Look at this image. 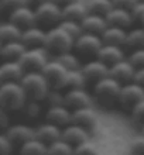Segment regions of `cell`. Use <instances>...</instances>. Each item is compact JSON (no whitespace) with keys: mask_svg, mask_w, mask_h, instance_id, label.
Returning <instances> with one entry per match:
<instances>
[{"mask_svg":"<svg viewBox=\"0 0 144 155\" xmlns=\"http://www.w3.org/2000/svg\"><path fill=\"white\" fill-rule=\"evenodd\" d=\"M18 82L23 86L28 100L44 102L51 90V86L41 71H25Z\"/></svg>","mask_w":144,"mask_h":155,"instance_id":"1","label":"cell"},{"mask_svg":"<svg viewBox=\"0 0 144 155\" xmlns=\"http://www.w3.org/2000/svg\"><path fill=\"white\" fill-rule=\"evenodd\" d=\"M28 97L23 86L17 81H6L0 83V106L8 111L23 110Z\"/></svg>","mask_w":144,"mask_h":155,"instance_id":"2","label":"cell"},{"mask_svg":"<svg viewBox=\"0 0 144 155\" xmlns=\"http://www.w3.org/2000/svg\"><path fill=\"white\" fill-rule=\"evenodd\" d=\"M120 87H122V83L109 75L93 82V87H92L93 102H98L103 107L115 106L119 99Z\"/></svg>","mask_w":144,"mask_h":155,"instance_id":"3","label":"cell"},{"mask_svg":"<svg viewBox=\"0 0 144 155\" xmlns=\"http://www.w3.org/2000/svg\"><path fill=\"white\" fill-rule=\"evenodd\" d=\"M74 42L75 38L66 33L61 25L57 24L47 28L44 47L48 49V52H54L55 55H58L65 51H71L74 49Z\"/></svg>","mask_w":144,"mask_h":155,"instance_id":"4","label":"cell"},{"mask_svg":"<svg viewBox=\"0 0 144 155\" xmlns=\"http://www.w3.org/2000/svg\"><path fill=\"white\" fill-rule=\"evenodd\" d=\"M34 12H35L37 24L44 27V28L57 25L62 20L61 6L58 3H55L54 0H48V2H44V3L35 6Z\"/></svg>","mask_w":144,"mask_h":155,"instance_id":"5","label":"cell"},{"mask_svg":"<svg viewBox=\"0 0 144 155\" xmlns=\"http://www.w3.org/2000/svg\"><path fill=\"white\" fill-rule=\"evenodd\" d=\"M102 45H103V41L99 34L83 31L79 37L75 38L74 51L78 54L79 57L95 58L98 55L99 49L102 48Z\"/></svg>","mask_w":144,"mask_h":155,"instance_id":"6","label":"cell"},{"mask_svg":"<svg viewBox=\"0 0 144 155\" xmlns=\"http://www.w3.org/2000/svg\"><path fill=\"white\" fill-rule=\"evenodd\" d=\"M49 59V52L45 47H31L25 48L18 62L24 71H41Z\"/></svg>","mask_w":144,"mask_h":155,"instance_id":"7","label":"cell"},{"mask_svg":"<svg viewBox=\"0 0 144 155\" xmlns=\"http://www.w3.org/2000/svg\"><path fill=\"white\" fill-rule=\"evenodd\" d=\"M144 100V87H141L134 81L123 83L119 92L117 104L124 110H132L139 102Z\"/></svg>","mask_w":144,"mask_h":155,"instance_id":"8","label":"cell"},{"mask_svg":"<svg viewBox=\"0 0 144 155\" xmlns=\"http://www.w3.org/2000/svg\"><path fill=\"white\" fill-rule=\"evenodd\" d=\"M41 72L45 76L47 81H48L51 89H55V90L64 89V82H65V76L68 69H65L55 58L54 59H48V62L41 69Z\"/></svg>","mask_w":144,"mask_h":155,"instance_id":"9","label":"cell"},{"mask_svg":"<svg viewBox=\"0 0 144 155\" xmlns=\"http://www.w3.org/2000/svg\"><path fill=\"white\" fill-rule=\"evenodd\" d=\"M8 140L12 141L14 147H20L24 143L30 140L35 138V128L24 123H16V124H10V126L4 130Z\"/></svg>","mask_w":144,"mask_h":155,"instance_id":"10","label":"cell"},{"mask_svg":"<svg viewBox=\"0 0 144 155\" xmlns=\"http://www.w3.org/2000/svg\"><path fill=\"white\" fill-rule=\"evenodd\" d=\"M64 104L69 107L71 110L79 109V107L92 106L93 97L85 87H75V89H66L64 92Z\"/></svg>","mask_w":144,"mask_h":155,"instance_id":"11","label":"cell"},{"mask_svg":"<svg viewBox=\"0 0 144 155\" xmlns=\"http://www.w3.org/2000/svg\"><path fill=\"white\" fill-rule=\"evenodd\" d=\"M71 123H74L76 126H81L82 128L92 133L98 126V111L93 109V106H85L75 109V110H72Z\"/></svg>","mask_w":144,"mask_h":155,"instance_id":"12","label":"cell"},{"mask_svg":"<svg viewBox=\"0 0 144 155\" xmlns=\"http://www.w3.org/2000/svg\"><path fill=\"white\" fill-rule=\"evenodd\" d=\"M8 20L14 23L16 25H18L21 30L27 28L30 25L37 24L34 7H31L30 4H23V6H18V7L10 10Z\"/></svg>","mask_w":144,"mask_h":155,"instance_id":"13","label":"cell"},{"mask_svg":"<svg viewBox=\"0 0 144 155\" xmlns=\"http://www.w3.org/2000/svg\"><path fill=\"white\" fill-rule=\"evenodd\" d=\"M81 71H82L83 76L86 78V81L93 83V82L109 75V65H106L105 62H102L95 57L88 59L86 62H83L81 66Z\"/></svg>","mask_w":144,"mask_h":155,"instance_id":"14","label":"cell"},{"mask_svg":"<svg viewBox=\"0 0 144 155\" xmlns=\"http://www.w3.org/2000/svg\"><path fill=\"white\" fill-rule=\"evenodd\" d=\"M45 120L59 127H65L72 120V110L69 107H66L64 103L49 104L45 110Z\"/></svg>","mask_w":144,"mask_h":155,"instance_id":"15","label":"cell"},{"mask_svg":"<svg viewBox=\"0 0 144 155\" xmlns=\"http://www.w3.org/2000/svg\"><path fill=\"white\" fill-rule=\"evenodd\" d=\"M134 74H136V68L132 65V62L129 61L127 58H123V59H120V61L115 62L113 65L109 66V76L120 82L122 85L132 82Z\"/></svg>","mask_w":144,"mask_h":155,"instance_id":"16","label":"cell"},{"mask_svg":"<svg viewBox=\"0 0 144 155\" xmlns=\"http://www.w3.org/2000/svg\"><path fill=\"white\" fill-rule=\"evenodd\" d=\"M61 138L64 141H66L68 144H71L72 147H76L79 144L89 141L91 140V133L88 130H85V128H82L81 126H76L74 123H69L68 126L62 127Z\"/></svg>","mask_w":144,"mask_h":155,"instance_id":"17","label":"cell"},{"mask_svg":"<svg viewBox=\"0 0 144 155\" xmlns=\"http://www.w3.org/2000/svg\"><path fill=\"white\" fill-rule=\"evenodd\" d=\"M105 18H106L109 25H117V27H122L126 30H129L134 24V18H133L130 10L123 7H116V6H113L106 13Z\"/></svg>","mask_w":144,"mask_h":155,"instance_id":"18","label":"cell"},{"mask_svg":"<svg viewBox=\"0 0 144 155\" xmlns=\"http://www.w3.org/2000/svg\"><path fill=\"white\" fill-rule=\"evenodd\" d=\"M45 34H47V28H44V27L38 24H34L27 27V28H23L20 40L27 48L44 47L45 45Z\"/></svg>","mask_w":144,"mask_h":155,"instance_id":"19","label":"cell"},{"mask_svg":"<svg viewBox=\"0 0 144 155\" xmlns=\"http://www.w3.org/2000/svg\"><path fill=\"white\" fill-rule=\"evenodd\" d=\"M35 128V138L42 141L44 144H51L54 141L61 138V131H62V127L57 126V124H52L49 121H44L41 124H38Z\"/></svg>","mask_w":144,"mask_h":155,"instance_id":"20","label":"cell"},{"mask_svg":"<svg viewBox=\"0 0 144 155\" xmlns=\"http://www.w3.org/2000/svg\"><path fill=\"white\" fill-rule=\"evenodd\" d=\"M24 68L21 66L18 59H8V61L0 62V75L3 81H20L24 75Z\"/></svg>","mask_w":144,"mask_h":155,"instance_id":"21","label":"cell"},{"mask_svg":"<svg viewBox=\"0 0 144 155\" xmlns=\"http://www.w3.org/2000/svg\"><path fill=\"white\" fill-rule=\"evenodd\" d=\"M126 34L127 30L117 27V25H109L102 31L100 38H102L103 44H109V45H119V47H124L126 42Z\"/></svg>","mask_w":144,"mask_h":155,"instance_id":"22","label":"cell"},{"mask_svg":"<svg viewBox=\"0 0 144 155\" xmlns=\"http://www.w3.org/2000/svg\"><path fill=\"white\" fill-rule=\"evenodd\" d=\"M83 31L93 34H102V31L107 27V21L105 18V16L102 14H96V13H88L86 16L81 20Z\"/></svg>","mask_w":144,"mask_h":155,"instance_id":"23","label":"cell"},{"mask_svg":"<svg viewBox=\"0 0 144 155\" xmlns=\"http://www.w3.org/2000/svg\"><path fill=\"white\" fill-rule=\"evenodd\" d=\"M98 59H100L102 62H105L106 65H113L115 62L120 61V59H123L126 58L124 55V51L122 47L119 45H109V44H103L102 48L99 49L98 55H96Z\"/></svg>","mask_w":144,"mask_h":155,"instance_id":"24","label":"cell"},{"mask_svg":"<svg viewBox=\"0 0 144 155\" xmlns=\"http://www.w3.org/2000/svg\"><path fill=\"white\" fill-rule=\"evenodd\" d=\"M61 10H62V18L76 20V21H81L89 13L86 4L82 0H75V2H71L68 4H64V6H61Z\"/></svg>","mask_w":144,"mask_h":155,"instance_id":"25","label":"cell"},{"mask_svg":"<svg viewBox=\"0 0 144 155\" xmlns=\"http://www.w3.org/2000/svg\"><path fill=\"white\" fill-rule=\"evenodd\" d=\"M25 47L21 40H13V41H6L2 44L0 48V58L2 61H8V59H18L25 51Z\"/></svg>","mask_w":144,"mask_h":155,"instance_id":"26","label":"cell"},{"mask_svg":"<svg viewBox=\"0 0 144 155\" xmlns=\"http://www.w3.org/2000/svg\"><path fill=\"white\" fill-rule=\"evenodd\" d=\"M124 47L129 49H136V48H144V27H130L126 34V42Z\"/></svg>","mask_w":144,"mask_h":155,"instance_id":"27","label":"cell"},{"mask_svg":"<svg viewBox=\"0 0 144 155\" xmlns=\"http://www.w3.org/2000/svg\"><path fill=\"white\" fill-rule=\"evenodd\" d=\"M55 59H57V61L68 71L81 69V66H82V61H81L79 55L75 52L74 49L58 54V55H55Z\"/></svg>","mask_w":144,"mask_h":155,"instance_id":"28","label":"cell"},{"mask_svg":"<svg viewBox=\"0 0 144 155\" xmlns=\"http://www.w3.org/2000/svg\"><path fill=\"white\" fill-rule=\"evenodd\" d=\"M23 30L12 23L10 20L2 21L0 23V41L6 42V41H13V40H20Z\"/></svg>","mask_w":144,"mask_h":155,"instance_id":"29","label":"cell"},{"mask_svg":"<svg viewBox=\"0 0 144 155\" xmlns=\"http://www.w3.org/2000/svg\"><path fill=\"white\" fill-rule=\"evenodd\" d=\"M18 155H47V144L33 138L18 147Z\"/></svg>","mask_w":144,"mask_h":155,"instance_id":"30","label":"cell"},{"mask_svg":"<svg viewBox=\"0 0 144 155\" xmlns=\"http://www.w3.org/2000/svg\"><path fill=\"white\" fill-rule=\"evenodd\" d=\"M88 83L86 78L83 76L81 69H72L66 72L64 89H75V87H85Z\"/></svg>","mask_w":144,"mask_h":155,"instance_id":"31","label":"cell"},{"mask_svg":"<svg viewBox=\"0 0 144 155\" xmlns=\"http://www.w3.org/2000/svg\"><path fill=\"white\" fill-rule=\"evenodd\" d=\"M47 155H74V147L59 138L47 145Z\"/></svg>","mask_w":144,"mask_h":155,"instance_id":"32","label":"cell"},{"mask_svg":"<svg viewBox=\"0 0 144 155\" xmlns=\"http://www.w3.org/2000/svg\"><path fill=\"white\" fill-rule=\"evenodd\" d=\"M85 4H86L89 13H96V14H102V16H106V13L113 7L112 0H86Z\"/></svg>","mask_w":144,"mask_h":155,"instance_id":"33","label":"cell"},{"mask_svg":"<svg viewBox=\"0 0 144 155\" xmlns=\"http://www.w3.org/2000/svg\"><path fill=\"white\" fill-rule=\"evenodd\" d=\"M58 25H61L62 28L65 30L66 33L72 35L74 38L79 37L81 34L83 33V28H82V24H81V21H76V20H68V18H62Z\"/></svg>","mask_w":144,"mask_h":155,"instance_id":"34","label":"cell"},{"mask_svg":"<svg viewBox=\"0 0 144 155\" xmlns=\"http://www.w3.org/2000/svg\"><path fill=\"white\" fill-rule=\"evenodd\" d=\"M74 155H100L98 147L91 143V140L86 143H82L74 147Z\"/></svg>","mask_w":144,"mask_h":155,"instance_id":"35","label":"cell"},{"mask_svg":"<svg viewBox=\"0 0 144 155\" xmlns=\"http://www.w3.org/2000/svg\"><path fill=\"white\" fill-rule=\"evenodd\" d=\"M127 59L132 62V65L139 69V68H144V48H136L132 49V52L129 54Z\"/></svg>","mask_w":144,"mask_h":155,"instance_id":"36","label":"cell"},{"mask_svg":"<svg viewBox=\"0 0 144 155\" xmlns=\"http://www.w3.org/2000/svg\"><path fill=\"white\" fill-rule=\"evenodd\" d=\"M41 102H35V100H27V103L23 107V111H25L27 117L30 118H37L38 114L41 113Z\"/></svg>","mask_w":144,"mask_h":155,"instance_id":"37","label":"cell"},{"mask_svg":"<svg viewBox=\"0 0 144 155\" xmlns=\"http://www.w3.org/2000/svg\"><path fill=\"white\" fill-rule=\"evenodd\" d=\"M130 116H132L134 123H137L140 127L143 126L144 124V100L139 102L136 106L133 107L132 110H130Z\"/></svg>","mask_w":144,"mask_h":155,"instance_id":"38","label":"cell"},{"mask_svg":"<svg viewBox=\"0 0 144 155\" xmlns=\"http://www.w3.org/2000/svg\"><path fill=\"white\" fill-rule=\"evenodd\" d=\"M13 148H14V145L8 140L6 133L0 131V155H10L13 152Z\"/></svg>","mask_w":144,"mask_h":155,"instance_id":"39","label":"cell"},{"mask_svg":"<svg viewBox=\"0 0 144 155\" xmlns=\"http://www.w3.org/2000/svg\"><path fill=\"white\" fill-rule=\"evenodd\" d=\"M130 152L132 154H139V155H144V134L137 135L132 140L130 143Z\"/></svg>","mask_w":144,"mask_h":155,"instance_id":"40","label":"cell"},{"mask_svg":"<svg viewBox=\"0 0 144 155\" xmlns=\"http://www.w3.org/2000/svg\"><path fill=\"white\" fill-rule=\"evenodd\" d=\"M130 13H132L133 18H134V23H140V20L144 16V2L139 0V2L130 8Z\"/></svg>","mask_w":144,"mask_h":155,"instance_id":"41","label":"cell"},{"mask_svg":"<svg viewBox=\"0 0 144 155\" xmlns=\"http://www.w3.org/2000/svg\"><path fill=\"white\" fill-rule=\"evenodd\" d=\"M10 126V114L8 110H6L4 107L0 106V131H4Z\"/></svg>","mask_w":144,"mask_h":155,"instance_id":"42","label":"cell"},{"mask_svg":"<svg viewBox=\"0 0 144 155\" xmlns=\"http://www.w3.org/2000/svg\"><path fill=\"white\" fill-rule=\"evenodd\" d=\"M23 4H27L25 0H2L3 8H7V10H13L18 6H23Z\"/></svg>","mask_w":144,"mask_h":155,"instance_id":"43","label":"cell"},{"mask_svg":"<svg viewBox=\"0 0 144 155\" xmlns=\"http://www.w3.org/2000/svg\"><path fill=\"white\" fill-rule=\"evenodd\" d=\"M112 2H113V6H116V7H123L130 10L139 0H112Z\"/></svg>","mask_w":144,"mask_h":155,"instance_id":"44","label":"cell"},{"mask_svg":"<svg viewBox=\"0 0 144 155\" xmlns=\"http://www.w3.org/2000/svg\"><path fill=\"white\" fill-rule=\"evenodd\" d=\"M133 81L136 82V83H139L141 87H144V68H139V69H136V74H134Z\"/></svg>","mask_w":144,"mask_h":155,"instance_id":"45","label":"cell"},{"mask_svg":"<svg viewBox=\"0 0 144 155\" xmlns=\"http://www.w3.org/2000/svg\"><path fill=\"white\" fill-rule=\"evenodd\" d=\"M44 2H48V0H25V3L30 4L31 7H35V6H38V4L44 3Z\"/></svg>","mask_w":144,"mask_h":155,"instance_id":"46","label":"cell"},{"mask_svg":"<svg viewBox=\"0 0 144 155\" xmlns=\"http://www.w3.org/2000/svg\"><path fill=\"white\" fill-rule=\"evenodd\" d=\"M55 3H58L59 6H64V4H68L71 3V2H75V0H54Z\"/></svg>","mask_w":144,"mask_h":155,"instance_id":"47","label":"cell"},{"mask_svg":"<svg viewBox=\"0 0 144 155\" xmlns=\"http://www.w3.org/2000/svg\"><path fill=\"white\" fill-rule=\"evenodd\" d=\"M140 24L144 27V16H143V18H141V20H140Z\"/></svg>","mask_w":144,"mask_h":155,"instance_id":"48","label":"cell"},{"mask_svg":"<svg viewBox=\"0 0 144 155\" xmlns=\"http://www.w3.org/2000/svg\"><path fill=\"white\" fill-rule=\"evenodd\" d=\"M140 131H141V134H144V124L141 126V130H140Z\"/></svg>","mask_w":144,"mask_h":155,"instance_id":"49","label":"cell"},{"mask_svg":"<svg viewBox=\"0 0 144 155\" xmlns=\"http://www.w3.org/2000/svg\"><path fill=\"white\" fill-rule=\"evenodd\" d=\"M3 82H4V81H3V78H2V75H0V83H3Z\"/></svg>","mask_w":144,"mask_h":155,"instance_id":"50","label":"cell"},{"mask_svg":"<svg viewBox=\"0 0 144 155\" xmlns=\"http://www.w3.org/2000/svg\"><path fill=\"white\" fill-rule=\"evenodd\" d=\"M0 10H3V6H2V0H0Z\"/></svg>","mask_w":144,"mask_h":155,"instance_id":"51","label":"cell"},{"mask_svg":"<svg viewBox=\"0 0 144 155\" xmlns=\"http://www.w3.org/2000/svg\"><path fill=\"white\" fill-rule=\"evenodd\" d=\"M100 155H102V154H100ZM103 155H116V154H103Z\"/></svg>","mask_w":144,"mask_h":155,"instance_id":"52","label":"cell"},{"mask_svg":"<svg viewBox=\"0 0 144 155\" xmlns=\"http://www.w3.org/2000/svg\"><path fill=\"white\" fill-rule=\"evenodd\" d=\"M129 155H139V154H132V152H130V154H129Z\"/></svg>","mask_w":144,"mask_h":155,"instance_id":"53","label":"cell"},{"mask_svg":"<svg viewBox=\"0 0 144 155\" xmlns=\"http://www.w3.org/2000/svg\"><path fill=\"white\" fill-rule=\"evenodd\" d=\"M2 44H3V42H2V41H0V48H2Z\"/></svg>","mask_w":144,"mask_h":155,"instance_id":"54","label":"cell"},{"mask_svg":"<svg viewBox=\"0 0 144 155\" xmlns=\"http://www.w3.org/2000/svg\"><path fill=\"white\" fill-rule=\"evenodd\" d=\"M141 2H144V0H141Z\"/></svg>","mask_w":144,"mask_h":155,"instance_id":"55","label":"cell"}]
</instances>
